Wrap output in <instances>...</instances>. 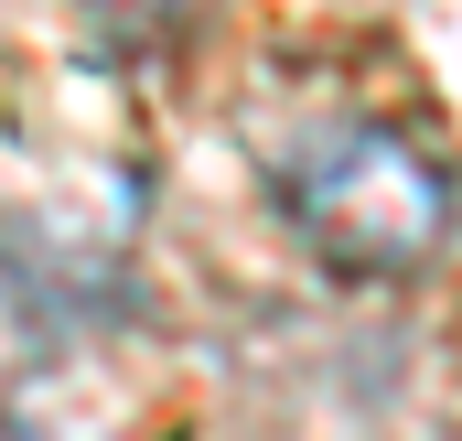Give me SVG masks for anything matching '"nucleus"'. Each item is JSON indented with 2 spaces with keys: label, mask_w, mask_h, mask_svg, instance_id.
I'll return each mask as SVG.
<instances>
[{
  "label": "nucleus",
  "mask_w": 462,
  "mask_h": 441,
  "mask_svg": "<svg viewBox=\"0 0 462 441\" xmlns=\"http://www.w3.org/2000/svg\"><path fill=\"white\" fill-rule=\"evenodd\" d=\"M280 205L334 269H420L452 237V173L387 118H334L280 162Z\"/></svg>",
  "instance_id": "obj_1"
}]
</instances>
